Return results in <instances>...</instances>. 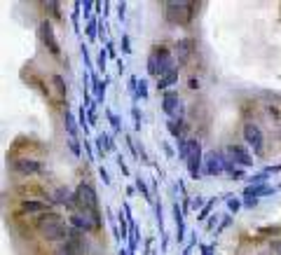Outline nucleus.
<instances>
[{
    "label": "nucleus",
    "instance_id": "obj_9",
    "mask_svg": "<svg viewBox=\"0 0 281 255\" xmlns=\"http://www.w3.org/2000/svg\"><path fill=\"white\" fill-rule=\"evenodd\" d=\"M244 141H246V143L253 148L255 155H260V152H263V131H260L258 124H253V122L244 124Z\"/></svg>",
    "mask_w": 281,
    "mask_h": 255
},
{
    "label": "nucleus",
    "instance_id": "obj_24",
    "mask_svg": "<svg viewBox=\"0 0 281 255\" xmlns=\"http://www.w3.org/2000/svg\"><path fill=\"white\" fill-rule=\"evenodd\" d=\"M52 82H54V87H56V91H59V96L61 99H66V82H63V78H61V75H54V78H52Z\"/></svg>",
    "mask_w": 281,
    "mask_h": 255
},
{
    "label": "nucleus",
    "instance_id": "obj_39",
    "mask_svg": "<svg viewBox=\"0 0 281 255\" xmlns=\"http://www.w3.org/2000/svg\"><path fill=\"white\" fill-rule=\"evenodd\" d=\"M99 176H101V180H103V183H105V185H111V176H108V171H105V169H103V167H101V169H99Z\"/></svg>",
    "mask_w": 281,
    "mask_h": 255
},
{
    "label": "nucleus",
    "instance_id": "obj_34",
    "mask_svg": "<svg viewBox=\"0 0 281 255\" xmlns=\"http://www.w3.org/2000/svg\"><path fill=\"white\" fill-rule=\"evenodd\" d=\"M227 208H230L232 213H237L239 208H242V201H239V199H234V197H230V199H227Z\"/></svg>",
    "mask_w": 281,
    "mask_h": 255
},
{
    "label": "nucleus",
    "instance_id": "obj_12",
    "mask_svg": "<svg viewBox=\"0 0 281 255\" xmlns=\"http://www.w3.org/2000/svg\"><path fill=\"white\" fill-rule=\"evenodd\" d=\"M12 169L21 176H38L42 173V164L35 159H28V157H21V159H14L12 161Z\"/></svg>",
    "mask_w": 281,
    "mask_h": 255
},
{
    "label": "nucleus",
    "instance_id": "obj_47",
    "mask_svg": "<svg viewBox=\"0 0 281 255\" xmlns=\"http://www.w3.org/2000/svg\"><path fill=\"white\" fill-rule=\"evenodd\" d=\"M124 10H127V5H124V3H120V5H117V14H120V17H124Z\"/></svg>",
    "mask_w": 281,
    "mask_h": 255
},
{
    "label": "nucleus",
    "instance_id": "obj_6",
    "mask_svg": "<svg viewBox=\"0 0 281 255\" xmlns=\"http://www.w3.org/2000/svg\"><path fill=\"white\" fill-rule=\"evenodd\" d=\"M227 171V159L225 155H221L218 150H211V152H206V167H204V173H209V176H218V173Z\"/></svg>",
    "mask_w": 281,
    "mask_h": 255
},
{
    "label": "nucleus",
    "instance_id": "obj_31",
    "mask_svg": "<svg viewBox=\"0 0 281 255\" xmlns=\"http://www.w3.org/2000/svg\"><path fill=\"white\" fill-rule=\"evenodd\" d=\"M87 38L92 40H96V19H89V24H87Z\"/></svg>",
    "mask_w": 281,
    "mask_h": 255
},
{
    "label": "nucleus",
    "instance_id": "obj_50",
    "mask_svg": "<svg viewBox=\"0 0 281 255\" xmlns=\"http://www.w3.org/2000/svg\"><path fill=\"white\" fill-rule=\"evenodd\" d=\"M260 255H274V253H272V250H265V253H260Z\"/></svg>",
    "mask_w": 281,
    "mask_h": 255
},
{
    "label": "nucleus",
    "instance_id": "obj_19",
    "mask_svg": "<svg viewBox=\"0 0 281 255\" xmlns=\"http://www.w3.org/2000/svg\"><path fill=\"white\" fill-rule=\"evenodd\" d=\"M96 150H99V155L103 157V152L105 150H113V141H111V136L108 133H99V138H96Z\"/></svg>",
    "mask_w": 281,
    "mask_h": 255
},
{
    "label": "nucleus",
    "instance_id": "obj_44",
    "mask_svg": "<svg viewBox=\"0 0 281 255\" xmlns=\"http://www.w3.org/2000/svg\"><path fill=\"white\" fill-rule=\"evenodd\" d=\"M202 204H204V199H202V197L192 199V208H194V211H197V208H202Z\"/></svg>",
    "mask_w": 281,
    "mask_h": 255
},
{
    "label": "nucleus",
    "instance_id": "obj_7",
    "mask_svg": "<svg viewBox=\"0 0 281 255\" xmlns=\"http://www.w3.org/2000/svg\"><path fill=\"white\" fill-rule=\"evenodd\" d=\"M38 33H40V40H42V42H45V47H47V50H50L54 56H59V54H61V50H59V44H56L54 28H52V21H50V19H45V21H40Z\"/></svg>",
    "mask_w": 281,
    "mask_h": 255
},
{
    "label": "nucleus",
    "instance_id": "obj_27",
    "mask_svg": "<svg viewBox=\"0 0 281 255\" xmlns=\"http://www.w3.org/2000/svg\"><path fill=\"white\" fill-rule=\"evenodd\" d=\"M148 73L150 75H155V78H160V68H157V56L155 54L148 56Z\"/></svg>",
    "mask_w": 281,
    "mask_h": 255
},
{
    "label": "nucleus",
    "instance_id": "obj_33",
    "mask_svg": "<svg viewBox=\"0 0 281 255\" xmlns=\"http://www.w3.org/2000/svg\"><path fill=\"white\" fill-rule=\"evenodd\" d=\"M68 145H71V152L75 157L82 155V150H80V143H77V138H68Z\"/></svg>",
    "mask_w": 281,
    "mask_h": 255
},
{
    "label": "nucleus",
    "instance_id": "obj_4",
    "mask_svg": "<svg viewBox=\"0 0 281 255\" xmlns=\"http://www.w3.org/2000/svg\"><path fill=\"white\" fill-rule=\"evenodd\" d=\"M68 222H71L73 229H80V232H94V229H99V225H101V216L99 213L77 211V213H73Z\"/></svg>",
    "mask_w": 281,
    "mask_h": 255
},
{
    "label": "nucleus",
    "instance_id": "obj_41",
    "mask_svg": "<svg viewBox=\"0 0 281 255\" xmlns=\"http://www.w3.org/2000/svg\"><path fill=\"white\" fill-rule=\"evenodd\" d=\"M82 5H84V17H89V12H92V7H96V3L87 0V3H82Z\"/></svg>",
    "mask_w": 281,
    "mask_h": 255
},
{
    "label": "nucleus",
    "instance_id": "obj_32",
    "mask_svg": "<svg viewBox=\"0 0 281 255\" xmlns=\"http://www.w3.org/2000/svg\"><path fill=\"white\" fill-rule=\"evenodd\" d=\"M213 204H215L213 199H209V201H206V204H204V208L199 211V220H204V218L209 216V213H211V208H213Z\"/></svg>",
    "mask_w": 281,
    "mask_h": 255
},
{
    "label": "nucleus",
    "instance_id": "obj_48",
    "mask_svg": "<svg viewBox=\"0 0 281 255\" xmlns=\"http://www.w3.org/2000/svg\"><path fill=\"white\" fill-rule=\"evenodd\" d=\"M190 87H192V89H197V87H199V82H197V78H190Z\"/></svg>",
    "mask_w": 281,
    "mask_h": 255
},
{
    "label": "nucleus",
    "instance_id": "obj_35",
    "mask_svg": "<svg viewBox=\"0 0 281 255\" xmlns=\"http://www.w3.org/2000/svg\"><path fill=\"white\" fill-rule=\"evenodd\" d=\"M265 178H267V173H255L253 178H248V185H260Z\"/></svg>",
    "mask_w": 281,
    "mask_h": 255
},
{
    "label": "nucleus",
    "instance_id": "obj_3",
    "mask_svg": "<svg viewBox=\"0 0 281 255\" xmlns=\"http://www.w3.org/2000/svg\"><path fill=\"white\" fill-rule=\"evenodd\" d=\"M75 204L80 211L87 213H99V197L94 192V188L89 183H80L75 190Z\"/></svg>",
    "mask_w": 281,
    "mask_h": 255
},
{
    "label": "nucleus",
    "instance_id": "obj_20",
    "mask_svg": "<svg viewBox=\"0 0 281 255\" xmlns=\"http://www.w3.org/2000/svg\"><path fill=\"white\" fill-rule=\"evenodd\" d=\"M166 127H169L171 136H174L176 141L185 138V136H183V120H169V124H166Z\"/></svg>",
    "mask_w": 281,
    "mask_h": 255
},
{
    "label": "nucleus",
    "instance_id": "obj_17",
    "mask_svg": "<svg viewBox=\"0 0 281 255\" xmlns=\"http://www.w3.org/2000/svg\"><path fill=\"white\" fill-rule=\"evenodd\" d=\"M54 201H59V204H73V201H75V192L71 194L68 188H59L54 192Z\"/></svg>",
    "mask_w": 281,
    "mask_h": 255
},
{
    "label": "nucleus",
    "instance_id": "obj_5",
    "mask_svg": "<svg viewBox=\"0 0 281 255\" xmlns=\"http://www.w3.org/2000/svg\"><path fill=\"white\" fill-rule=\"evenodd\" d=\"M162 110L169 115V120H183V115H185L183 99L176 91H164V96H162Z\"/></svg>",
    "mask_w": 281,
    "mask_h": 255
},
{
    "label": "nucleus",
    "instance_id": "obj_15",
    "mask_svg": "<svg viewBox=\"0 0 281 255\" xmlns=\"http://www.w3.org/2000/svg\"><path fill=\"white\" fill-rule=\"evenodd\" d=\"M21 211L24 213H40V216H42V213H47L50 211V206L45 204V201H35V199H26L21 204Z\"/></svg>",
    "mask_w": 281,
    "mask_h": 255
},
{
    "label": "nucleus",
    "instance_id": "obj_18",
    "mask_svg": "<svg viewBox=\"0 0 281 255\" xmlns=\"http://www.w3.org/2000/svg\"><path fill=\"white\" fill-rule=\"evenodd\" d=\"M176 82H178V68H176V71H171L169 75H164V78L157 80V89H169V87H174Z\"/></svg>",
    "mask_w": 281,
    "mask_h": 255
},
{
    "label": "nucleus",
    "instance_id": "obj_28",
    "mask_svg": "<svg viewBox=\"0 0 281 255\" xmlns=\"http://www.w3.org/2000/svg\"><path fill=\"white\" fill-rule=\"evenodd\" d=\"M105 115H108V120H111V124H113V131H115V133H120V131H122L120 117H117V115H115V112H113V110H108V112H105Z\"/></svg>",
    "mask_w": 281,
    "mask_h": 255
},
{
    "label": "nucleus",
    "instance_id": "obj_23",
    "mask_svg": "<svg viewBox=\"0 0 281 255\" xmlns=\"http://www.w3.org/2000/svg\"><path fill=\"white\" fill-rule=\"evenodd\" d=\"M136 190H138V192H141V194H143V197H145V199H148V201H153V192H150V190H148V185H145V180H143V178H141V176L136 178Z\"/></svg>",
    "mask_w": 281,
    "mask_h": 255
},
{
    "label": "nucleus",
    "instance_id": "obj_52",
    "mask_svg": "<svg viewBox=\"0 0 281 255\" xmlns=\"http://www.w3.org/2000/svg\"><path fill=\"white\" fill-rule=\"evenodd\" d=\"M183 255H190V248H185V253H183Z\"/></svg>",
    "mask_w": 281,
    "mask_h": 255
},
{
    "label": "nucleus",
    "instance_id": "obj_45",
    "mask_svg": "<svg viewBox=\"0 0 281 255\" xmlns=\"http://www.w3.org/2000/svg\"><path fill=\"white\" fill-rule=\"evenodd\" d=\"M84 150H87V157H89V159H94V157H96V155L92 152V145H89L87 141H84Z\"/></svg>",
    "mask_w": 281,
    "mask_h": 255
},
{
    "label": "nucleus",
    "instance_id": "obj_37",
    "mask_svg": "<svg viewBox=\"0 0 281 255\" xmlns=\"http://www.w3.org/2000/svg\"><path fill=\"white\" fill-rule=\"evenodd\" d=\"M105 59H108V52L101 50L99 52V71H105Z\"/></svg>",
    "mask_w": 281,
    "mask_h": 255
},
{
    "label": "nucleus",
    "instance_id": "obj_49",
    "mask_svg": "<svg viewBox=\"0 0 281 255\" xmlns=\"http://www.w3.org/2000/svg\"><path fill=\"white\" fill-rule=\"evenodd\" d=\"M105 52H108V56H115V47H113V44H108V50Z\"/></svg>",
    "mask_w": 281,
    "mask_h": 255
},
{
    "label": "nucleus",
    "instance_id": "obj_30",
    "mask_svg": "<svg viewBox=\"0 0 281 255\" xmlns=\"http://www.w3.org/2000/svg\"><path fill=\"white\" fill-rule=\"evenodd\" d=\"M227 171H230V178H234V180H242V178H244V171L234 167L232 161H227Z\"/></svg>",
    "mask_w": 281,
    "mask_h": 255
},
{
    "label": "nucleus",
    "instance_id": "obj_1",
    "mask_svg": "<svg viewBox=\"0 0 281 255\" xmlns=\"http://www.w3.org/2000/svg\"><path fill=\"white\" fill-rule=\"evenodd\" d=\"M35 227H38V232L42 234L47 241H66L68 232H71V229L66 227L63 218H61L59 213H54V211L42 213V216L35 220Z\"/></svg>",
    "mask_w": 281,
    "mask_h": 255
},
{
    "label": "nucleus",
    "instance_id": "obj_14",
    "mask_svg": "<svg viewBox=\"0 0 281 255\" xmlns=\"http://www.w3.org/2000/svg\"><path fill=\"white\" fill-rule=\"evenodd\" d=\"M192 52H194V42H192V40H190V38L178 40V42H176V61H178V66H185Z\"/></svg>",
    "mask_w": 281,
    "mask_h": 255
},
{
    "label": "nucleus",
    "instance_id": "obj_43",
    "mask_svg": "<svg viewBox=\"0 0 281 255\" xmlns=\"http://www.w3.org/2000/svg\"><path fill=\"white\" fill-rule=\"evenodd\" d=\"M244 204H246L248 208H253V206L258 204V199H253V197H244Z\"/></svg>",
    "mask_w": 281,
    "mask_h": 255
},
{
    "label": "nucleus",
    "instance_id": "obj_40",
    "mask_svg": "<svg viewBox=\"0 0 281 255\" xmlns=\"http://www.w3.org/2000/svg\"><path fill=\"white\" fill-rule=\"evenodd\" d=\"M276 171H281V164H274V167H265L263 169V173H267V176H272V173H276Z\"/></svg>",
    "mask_w": 281,
    "mask_h": 255
},
{
    "label": "nucleus",
    "instance_id": "obj_22",
    "mask_svg": "<svg viewBox=\"0 0 281 255\" xmlns=\"http://www.w3.org/2000/svg\"><path fill=\"white\" fill-rule=\"evenodd\" d=\"M92 84H94V96L99 101H103V94H105V82L101 84V80L96 75H92Z\"/></svg>",
    "mask_w": 281,
    "mask_h": 255
},
{
    "label": "nucleus",
    "instance_id": "obj_16",
    "mask_svg": "<svg viewBox=\"0 0 281 255\" xmlns=\"http://www.w3.org/2000/svg\"><path fill=\"white\" fill-rule=\"evenodd\" d=\"M267 194H274V188H267V185H248V188L244 190V197H253V199L267 197Z\"/></svg>",
    "mask_w": 281,
    "mask_h": 255
},
{
    "label": "nucleus",
    "instance_id": "obj_13",
    "mask_svg": "<svg viewBox=\"0 0 281 255\" xmlns=\"http://www.w3.org/2000/svg\"><path fill=\"white\" fill-rule=\"evenodd\" d=\"M227 155H230L232 161H237L242 167H251V164H253V157L248 155V150L244 148V145H230V148H227Z\"/></svg>",
    "mask_w": 281,
    "mask_h": 255
},
{
    "label": "nucleus",
    "instance_id": "obj_51",
    "mask_svg": "<svg viewBox=\"0 0 281 255\" xmlns=\"http://www.w3.org/2000/svg\"><path fill=\"white\" fill-rule=\"evenodd\" d=\"M120 255H127V250H124V248H122V250H120Z\"/></svg>",
    "mask_w": 281,
    "mask_h": 255
},
{
    "label": "nucleus",
    "instance_id": "obj_36",
    "mask_svg": "<svg viewBox=\"0 0 281 255\" xmlns=\"http://www.w3.org/2000/svg\"><path fill=\"white\" fill-rule=\"evenodd\" d=\"M270 248H272V253L274 255H281V239H272Z\"/></svg>",
    "mask_w": 281,
    "mask_h": 255
},
{
    "label": "nucleus",
    "instance_id": "obj_11",
    "mask_svg": "<svg viewBox=\"0 0 281 255\" xmlns=\"http://www.w3.org/2000/svg\"><path fill=\"white\" fill-rule=\"evenodd\" d=\"M199 169H202V145H199V141H192V150L187 155V173H190V178L197 180L202 176Z\"/></svg>",
    "mask_w": 281,
    "mask_h": 255
},
{
    "label": "nucleus",
    "instance_id": "obj_38",
    "mask_svg": "<svg viewBox=\"0 0 281 255\" xmlns=\"http://www.w3.org/2000/svg\"><path fill=\"white\" fill-rule=\"evenodd\" d=\"M132 115H134V124H136V129H141V115H138V108L136 106L132 108Z\"/></svg>",
    "mask_w": 281,
    "mask_h": 255
},
{
    "label": "nucleus",
    "instance_id": "obj_10",
    "mask_svg": "<svg viewBox=\"0 0 281 255\" xmlns=\"http://www.w3.org/2000/svg\"><path fill=\"white\" fill-rule=\"evenodd\" d=\"M61 248L66 250L68 255H84V253H87L80 229H71V232H68V239L63 241V246H61Z\"/></svg>",
    "mask_w": 281,
    "mask_h": 255
},
{
    "label": "nucleus",
    "instance_id": "obj_42",
    "mask_svg": "<svg viewBox=\"0 0 281 255\" xmlns=\"http://www.w3.org/2000/svg\"><path fill=\"white\" fill-rule=\"evenodd\" d=\"M122 47H124V52H127V54L132 52V44H129V38H127V35H122Z\"/></svg>",
    "mask_w": 281,
    "mask_h": 255
},
{
    "label": "nucleus",
    "instance_id": "obj_26",
    "mask_svg": "<svg viewBox=\"0 0 281 255\" xmlns=\"http://www.w3.org/2000/svg\"><path fill=\"white\" fill-rule=\"evenodd\" d=\"M45 10L50 12L54 19H61V10H59V3L56 0H50V3H45Z\"/></svg>",
    "mask_w": 281,
    "mask_h": 255
},
{
    "label": "nucleus",
    "instance_id": "obj_2",
    "mask_svg": "<svg viewBox=\"0 0 281 255\" xmlns=\"http://www.w3.org/2000/svg\"><path fill=\"white\" fill-rule=\"evenodd\" d=\"M194 10H197V3H192V0H169V3H164V17L174 26H187L194 17Z\"/></svg>",
    "mask_w": 281,
    "mask_h": 255
},
{
    "label": "nucleus",
    "instance_id": "obj_29",
    "mask_svg": "<svg viewBox=\"0 0 281 255\" xmlns=\"http://www.w3.org/2000/svg\"><path fill=\"white\" fill-rule=\"evenodd\" d=\"M136 99H148V82H145V80H138Z\"/></svg>",
    "mask_w": 281,
    "mask_h": 255
},
{
    "label": "nucleus",
    "instance_id": "obj_46",
    "mask_svg": "<svg viewBox=\"0 0 281 255\" xmlns=\"http://www.w3.org/2000/svg\"><path fill=\"white\" fill-rule=\"evenodd\" d=\"M202 255H213V246H202Z\"/></svg>",
    "mask_w": 281,
    "mask_h": 255
},
{
    "label": "nucleus",
    "instance_id": "obj_8",
    "mask_svg": "<svg viewBox=\"0 0 281 255\" xmlns=\"http://www.w3.org/2000/svg\"><path fill=\"white\" fill-rule=\"evenodd\" d=\"M153 54L157 56V68H160V78L169 75L171 71H176V59L171 56V52L166 50V47H155Z\"/></svg>",
    "mask_w": 281,
    "mask_h": 255
},
{
    "label": "nucleus",
    "instance_id": "obj_25",
    "mask_svg": "<svg viewBox=\"0 0 281 255\" xmlns=\"http://www.w3.org/2000/svg\"><path fill=\"white\" fill-rule=\"evenodd\" d=\"M174 218H176V225H178V241L183 239V213H181V208H178V204H174Z\"/></svg>",
    "mask_w": 281,
    "mask_h": 255
},
{
    "label": "nucleus",
    "instance_id": "obj_21",
    "mask_svg": "<svg viewBox=\"0 0 281 255\" xmlns=\"http://www.w3.org/2000/svg\"><path fill=\"white\" fill-rule=\"evenodd\" d=\"M63 122H66V129H68V138H77V124H75V117L66 110L63 115Z\"/></svg>",
    "mask_w": 281,
    "mask_h": 255
}]
</instances>
